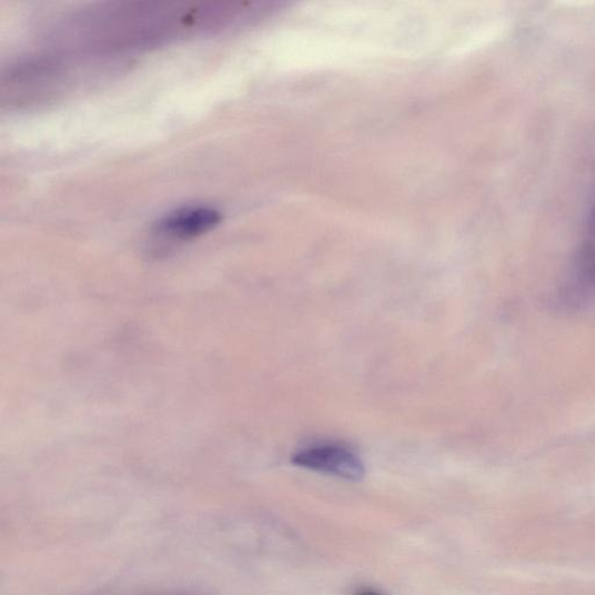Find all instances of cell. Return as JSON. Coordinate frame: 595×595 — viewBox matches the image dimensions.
Masks as SVG:
<instances>
[{
    "mask_svg": "<svg viewBox=\"0 0 595 595\" xmlns=\"http://www.w3.org/2000/svg\"><path fill=\"white\" fill-rule=\"evenodd\" d=\"M296 466L319 471L357 482L364 477L365 470L362 461L351 451L339 445H322L298 453L292 458Z\"/></svg>",
    "mask_w": 595,
    "mask_h": 595,
    "instance_id": "1",
    "label": "cell"
},
{
    "mask_svg": "<svg viewBox=\"0 0 595 595\" xmlns=\"http://www.w3.org/2000/svg\"><path fill=\"white\" fill-rule=\"evenodd\" d=\"M220 220V213L213 208L188 206L165 215L158 230L172 238L192 239L213 230Z\"/></svg>",
    "mask_w": 595,
    "mask_h": 595,
    "instance_id": "2",
    "label": "cell"
},
{
    "mask_svg": "<svg viewBox=\"0 0 595 595\" xmlns=\"http://www.w3.org/2000/svg\"><path fill=\"white\" fill-rule=\"evenodd\" d=\"M575 283L577 288L587 292H595V201L587 216L584 238L574 272Z\"/></svg>",
    "mask_w": 595,
    "mask_h": 595,
    "instance_id": "3",
    "label": "cell"
},
{
    "mask_svg": "<svg viewBox=\"0 0 595 595\" xmlns=\"http://www.w3.org/2000/svg\"><path fill=\"white\" fill-rule=\"evenodd\" d=\"M356 595H381V594L371 589H361L356 593Z\"/></svg>",
    "mask_w": 595,
    "mask_h": 595,
    "instance_id": "4",
    "label": "cell"
}]
</instances>
